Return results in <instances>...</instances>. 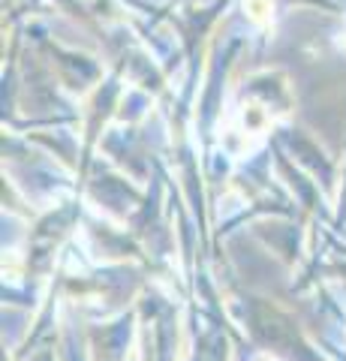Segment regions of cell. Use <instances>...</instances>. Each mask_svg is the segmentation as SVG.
<instances>
[{
	"label": "cell",
	"instance_id": "7a4b0ae2",
	"mask_svg": "<svg viewBox=\"0 0 346 361\" xmlns=\"http://www.w3.org/2000/svg\"><path fill=\"white\" fill-rule=\"evenodd\" d=\"M340 49L346 51V33H340Z\"/></svg>",
	"mask_w": 346,
	"mask_h": 361
},
{
	"label": "cell",
	"instance_id": "6da1fadb",
	"mask_svg": "<svg viewBox=\"0 0 346 361\" xmlns=\"http://www.w3.org/2000/svg\"><path fill=\"white\" fill-rule=\"evenodd\" d=\"M244 9H247V16L256 25H265L271 18V0H244Z\"/></svg>",
	"mask_w": 346,
	"mask_h": 361
}]
</instances>
